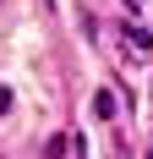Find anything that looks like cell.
<instances>
[{
  "mask_svg": "<svg viewBox=\"0 0 153 159\" xmlns=\"http://www.w3.org/2000/svg\"><path fill=\"white\" fill-rule=\"evenodd\" d=\"M148 159H153V154H148Z\"/></svg>",
  "mask_w": 153,
  "mask_h": 159,
  "instance_id": "1",
  "label": "cell"
}]
</instances>
